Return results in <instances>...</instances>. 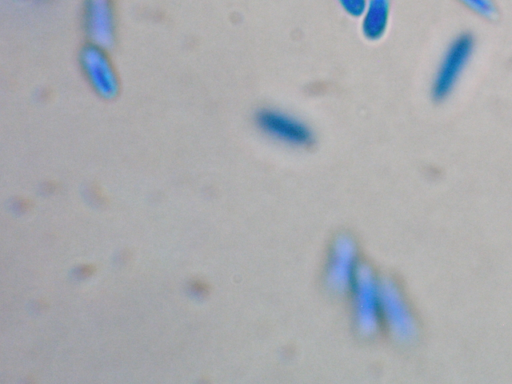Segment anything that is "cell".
Instances as JSON below:
<instances>
[{
  "mask_svg": "<svg viewBox=\"0 0 512 384\" xmlns=\"http://www.w3.org/2000/svg\"><path fill=\"white\" fill-rule=\"evenodd\" d=\"M356 328L363 335L374 334L381 322V280L366 265H361L350 290Z\"/></svg>",
  "mask_w": 512,
  "mask_h": 384,
  "instance_id": "cell-1",
  "label": "cell"
},
{
  "mask_svg": "<svg viewBox=\"0 0 512 384\" xmlns=\"http://www.w3.org/2000/svg\"><path fill=\"white\" fill-rule=\"evenodd\" d=\"M381 322L401 343L412 342L417 335V322L400 287L392 280H381Z\"/></svg>",
  "mask_w": 512,
  "mask_h": 384,
  "instance_id": "cell-2",
  "label": "cell"
},
{
  "mask_svg": "<svg viewBox=\"0 0 512 384\" xmlns=\"http://www.w3.org/2000/svg\"><path fill=\"white\" fill-rule=\"evenodd\" d=\"M474 49V38L470 33L457 36L447 48L437 69L432 85L435 100L445 99L454 89L468 64Z\"/></svg>",
  "mask_w": 512,
  "mask_h": 384,
  "instance_id": "cell-3",
  "label": "cell"
},
{
  "mask_svg": "<svg viewBox=\"0 0 512 384\" xmlns=\"http://www.w3.org/2000/svg\"><path fill=\"white\" fill-rule=\"evenodd\" d=\"M342 8L351 16H360L363 14L366 0H337Z\"/></svg>",
  "mask_w": 512,
  "mask_h": 384,
  "instance_id": "cell-10",
  "label": "cell"
},
{
  "mask_svg": "<svg viewBox=\"0 0 512 384\" xmlns=\"http://www.w3.org/2000/svg\"><path fill=\"white\" fill-rule=\"evenodd\" d=\"M389 0H368L363 12L362 31L369 40H378L386 32L389 22Z\"/></svg>",
  "mask_w": 512,
  "mask_h": 384,
  "instance_id": "cell-8",
  "label": "cell"
},
{
  "mask_svg": "<svg viewBox=\"0 0 512 384\" xmlns=\"http://www.w3.org/2000/svg\"><path fill=\"white\" fill-rule=\"evenodd\" d=\"M360 267L354 240L347 235L338 236L332 243L326 262L327 287L335 293L350 290Z\"/></svg>",
  "mask_w": 512,
  "mask_h": 384,
  "instance_id": "cell-4",
  "label": "cell"
},
{
  "mask_svg": "<svg viewBox=\"0 0 512 384\" xmlns=\"http://www.w3.org/2000/svg\"><path fill=\"white\" fill-rule=\"evenodd\" d=\"M80 63L92 89L102 98H114L119 91L116 71L105 48L90 44L83 48Z\"/></svg>",
  "mask_w": 512,
  "mask_h": 384,
  "instance_id": "cell-5",
  "label": "cell"
},
{
  "mask_svg": "<svg viewBox=\"0 0 512 384\" xmlns=\"http://www.w3.org/2000/svg\"><path fill=\"white\" fill-rule=\"evenodd\" d=\"M256 122L268 136L292 146H307L313 139L310 129L303 122L277 110H261Z\"/></svg>",
  "mask_w": 512,
  "mask_h": 384,
  "instance_id": "cell-6",
  "label": "cell"
},
{
  "mask_svg": "<svg viewBox=\"0 0 512 384\" xmlns=\"http://www.w3.org/2000/svg\"><path fill=\"white\" fill-rule=\"evenodd\" d=\"M84 25L91 44L108 48L115 37L112 0H85Z\"/></svg>",
  "mask_w": 512,
  "mask_h": 384,
  "instance_id": "cell-7",
  "label": "cell"
},
{
  "mask_svg": "<svg viewBox=\"0 0 512 384\" xmlns=\"http://www.w3.org/2000/svg\"><path fill=\"white\" fill-rule=\"evenodd\" d=\"M476 15L492 20L498 16V9L494 0H457Z\"/></svg>",
  "mask_w": 512,
  "mask_h": 384,
  "instance_id": "cell-9",
  "label": "cell"
}]
</instances>
